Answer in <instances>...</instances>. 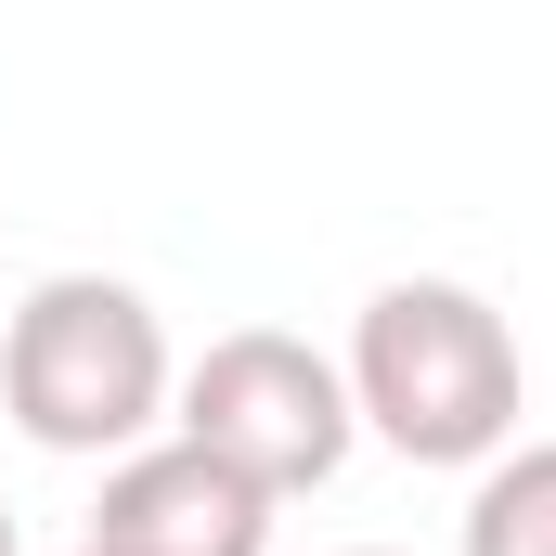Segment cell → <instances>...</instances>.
I'll list each match as a JSON object with an SVG mask.
<instances>
[{
  "instance_id": "obj_7",
  "label": "cell",
  "mask_w": 556,
  "mask_h": 556,
  "mask_svg": "<svg viewBox=\"0 0 556 556\" xmlns=\"http://www.w3.org/2000/svg\"><path fill=\"white\" fill-rule=\"evenodd\" d=\"M350 556H389V544H350Z\"/></svg>"
},
{
  "instance_id": "obj_5",
  "label": "cell",
  "mask_w": 556,
  "mask_h": 556,
  "mask_svg": "<svg viewBox=\"0 0 556 556\" xmlns=\"http://www.w3.org/2000/svg\"><path fill=\"white\" fill-rule=\"evenodd\" d=\"M466 556H556V440H518L466 492Z\"/></svg>"
},
{
  "instance_id": "obj_8",
  "label": "cell",
  "mask_w": 556,
  "mask_h": 556,
  "mask_svg": "<svg viewBox=\"0 0 556 556\" xmlns=\"http://www.w3.org/2000/svg\"><path fill=\"white\" fill-rule=\"evenodd\" d=\"M65 556H91V544H65Z\"/></svg>"
},
{
  "instance_id": "obj_1",
  "label": "cell",
  "mask_w": 556,
  "mask_h": 556,
  "mask_svg": "<svg viewBox=\"0 0 556 556\" xmlns=\"http://www.w3.org/2000/svg\"><path fill=\"white\" fill-rule=\"evenodd\" d=\"M337 376H350L363 440H389L402 466H492V453H518V415H531L518 324L453 273L376 285L350 350H337Z\"/></svg>"
},
{
  "instance_id": "obj_2",
  "label": "cell",
  "mask_w": 556,
  "mask_h": 556,
  "mask_svg": "<svg viewBox=\"0 0 556 556\" xmlns=\"http://www.w3.org/2000/svg\"><path fill=\"white\" fill-rule=\"evenodd\" d=\"M168 402H181V363H168V324H155L142 285L39 273L0 311V415L39 453L130 466L142 440H168Z\"/></svg>"
},
{
  "instance_id": "obj_3",
  "label": "cell",
  "mask_w": 556,
  "mask_h": 556,
  "mask_svg": "<svg viewBox=\"0 0 556 556\" xmlns=\"http://www.w3.org/2000/svg\"><path fill=\"white\" fill-rule=\"evenodd\" d=\"M168 440H194V453H220L233 479H260V492H324L337 466H350V376L311 350V337H285V324H233V337H207L194 363H181V402H168Z\"/></svg>"
},
{
  "instance_id": "obj_6",
  "label": "cell",
  "mask_w": 556,
  "mask_h": 556,
  "mask_svg": "<svg viewBox=\"0 0 556 556\" xmlns=\"http://www.w3.org/2000/svg\"><path fill=\"white\" fill-rule=\"evenodd\" d=\"M0 556H26V544H13V505H0Z\"/></svg>"
},
{
  "instance_id": "obj_4",
  "label": "cell",
  "mask_w": 556,
  "mask_h": 556,
  "mask_svg": "<svg viewBox=\"0 0 556 556\" xmlns=\"http://www.w3.org/2000/svg\"><path fill=\"white\" fill-rule=\"evenodd\" d=\"M273 492L233 479L220 453L194 440H142L130 466H104V505H91V556H273Z\"/></svg>"
}]
</instances>
